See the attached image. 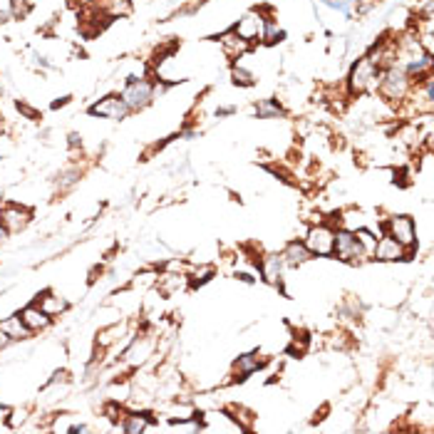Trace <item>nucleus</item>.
I'll return each instance as SVG.
<instances>
[{
    "mask_svg": "<svg viewBox=\"0 0 434 434\" xmlns=\"http://www.w3.org/2000/svg\"><path fill=\"white\" fill-rule=\"evenodd\" d=\"M412 80L407 77V72L400 67V65H390L380 72V80H377V92L387 99V102H400V99L407 97L410 92Z\"/></svg>",
    "mask_w": 434,
    "mask_h": 434,
    "instance_id": "f257e3e1",
    "label": "nucleus"
},
{
    "mask_svg": "<svg viewBox=\"0 0 434 434\" xmlns=\"http://www.w3.org/2000/svg\"><path fill=\"white\" fill-rule=\"evenodd\" d=\"M332 256H335L340 264L357 266L360 261H365V256H370L365 251V246L360 244L355 231L350 229H337L335 231V244H332Z\"/></svg>",
    "mask_w": 434,
    "mask_h": 434,
    "instance_id": "f03ea898",
    "label": "nucleus"
},
{
    "mask_svg": "<svg viewBox=\"0 0 434 434\" xmlns=\"http://www.w3.org/2000/svg\"><path fill=\"white\" fill-rule=\"evenodd\" d=\"M380 72L382 70L365 55V58H360L350 67V75H347V87H350L352 94H362V92H367V89H377Z\"/></svg>",
    "mask_w": 434,
    "mask_h": 434,
    "instance_id": "7ed1b4c3",
    "label": "nucleus"
},
{
    "mask_svg": "<svg viewBox=\"0 0 434 434\" xmlns=\"http://www.w3.org/2000/svg\"><path fill=\"white\" fill-rule=\"evenodd\" d=\"M154 92H156V85L151 82V80L146 77H129L127 85H124L122 89V99L124 104L129 107V112H137V109H144L151 104V99H154Z\"/></svg>",
    "mask_w": 434,
    "mask_h": 434,
    "instance_id": "20e7f679",
    "label": "nucleus"
},
{
    "mask_svg": "<svg viewBox=\"0 0 434 434\" xmlns=\"http://www.w3.org/2000/svg\"><path fill=\"white\" fill-rule=\"evenodd\" d=\"M382 234H387L390 239H395L400 246L405 249H412L417 244V226H415V219L407 214H397L392 219H387L382 224Z\"/></svg>",
    "mask_w": 434,
    "mask_h": 434,
    "instance_id": "39448f33",
    "label": "nucleus"
},
{
    "mask_svg": "<svg viewBox=\"0 0 434 434\" xmlns=\"http://www.w3.org/2000/svg\"><path fill=\"white\" fill-rule=\"evenodd\" d=\"M303 244L308 246V251L313 254V259H327V256H332V244H335V229H332V226H327V224L310 226Z\"/></svg>",
    "mask_w": 434,
    "mask_h": 434,
    "instance_id": "423d86ee",
    "label": "nucleus"
},
{
    "mask_svg": "<svg viewBox=\"0 0 434 434\" xmlns=\"http://www.w3.org/2000/svg\"><path fill=\"white\" fill-rule=\"evenodd\" d=\"M87 114L102 117V119H124L129 114V107L124 104L122 94H109V97L94 102L92 107L87 109Z\"/></svg>",
    "mask_w": 434,
    "mask_h": 434,
    "instance_id": "0eeeda50",
    "label": "nucleus"
},
{
    "mask_svg": "<svg viewBox=\"0 0 434 434\" xmlns=\"http://www.w3.org/2000/svg\"><path fill=\"white\" fill-rule=\"evenodd\" d=\"M231 30H234L239 38H244L246 43L254 45V43H259L261 33H264V18H261L259 10H251V13H246Z\"/></svg>",
    "mask_w": 434,
    "mask_h": 434,
    "instance_id": "6e6552de",
    "label": "nucleus"
},
{
    "mask_svg": "<svg viewBox=\"0 0 434 434\" xmlns=\"http://www.w3.org/2000/svg\"><path fill=\"white\" fill-rule=\"evenodd\" d=\"M266 357H261L259 350L254 352H246V355H239V360H236L234 365V380L231 382H246L251 375H256L259 370H264L266 367Z\"/></svg>",
    "mask_w": 434,
    "mask_h": 434,
    "instance_id": "1a4fd4ad",
    "label": "nucleus"
},
{
    "mask_svg": "<svg viewBox=\"0 0 434 434\" xmlns=\"http://www.w3.org/2000/svg\"><path fill=\"white\" fill-rule=\"evenodd\" d=\"M372 259L382 261V264H395V261H405L407 259V249L397 244L395 239H390L387 234H382V239H377V244H375Z\"/></svg>",
    "mask_w": 434,
    "mask_h": 434,
    "instance_id": "9d476101",
    "label": "nucleus"
},
{
    "mask_svg": "<svg viewBox=\"0 0 434 434\" xmlns=\"http://www.w3.org/2000/svg\"><path fill=\"white\" fill-rule=\"evenodd\" d=\"M281 261L286 264V268H300V266L310 264L313 254L308 251V246L303 241H288L286 249L281 251Z\"/></svg>",
    "mask_w": 434,
    "mask_h": 434,
    "instance_id": "9b49d317",
    "label": "nucleus"
},
{
    "mask_svg": "<svg viewBox=\"0 0 434 434\" xmlns=\"http://www.w3.org/2000/svg\"><path fill=\"white\" fill-rule=\"evenodd\" d=\"M18 318L23 320V325L28 327L30 332L43 330V327H48L50 322H53V318H50L40 305H35V303H30L28 308H23V310L18 313Z\"/></svg>",
    "mask_w": 434,
    "mask_h": 434,
    "instance_id": "f8f14e48",
    "label": "nucleus"
},
{
    "mask_svg": "<svg viewBox=\"0 0 434 434\" xmlns=\"http://www.w3.org/2000/svg\"><path fill=\"white\" fill-rule=\"evenodd\" d=\"M0 221H3V226L8 231H20V229H25V226L30 224V211L10 204V206H5V209L0 211Z\"/></svg>",
    "mask_w": 434,
    "mask_h": 434,
    "instance_id": "ddd939ff",
    "label": "nucleus"
},
{
    "mask_svg": "<svg viewBox=\"0 0 434 434\" xmlns=\"http://www.w3.org/2000/svg\"><path fill=\"white\" fill-rule=\"evenodd\" d=\"M219 40H221V48H224L226 58H231V60L244 58V55L251 50V43H246L244 38H239V35H236L234 30H229L226 35H221Z\"/></svg>",
    "mask_w": 434,
    "mask_h": 434,
    "instance_id": "4468645a",
    "label": "nucleus"
},
{
    "mask_svg": "<svg viewBox=\"0 0 434 434\" xmlns=\"http://www.w3.org/2000/svg\"><path fill=\"white\" fill-rule=\"evenodd\" d=\"M154 422V417L146 415V412H134V415H127L122 417V422H119V430L122 432H129V434H139L144 432L146 427Z\"/></svg>",
    "mask_w": 434,
    "mask_h": 434,
    "instance_id": "2eb2a0df",
    "label": "nucleus"
},
{
    "mask_svg": "<svg viewBox=\"0 0 434 434\" xmlns=\"http://www.w3.org/2000/svg\"><path fill=\"white\" fill-rule=\"evenodd\" d=\"M35 305L43 308V310L48 313L50 318L58 315V313H63V310H67V300H63V298L53 295V291H45L43 295L35 298Z\"/></svg>",
    "mask_w": 434,
    "mask_h": 434,
    "instance_id": "dca6fc26",
    "label": "nucleus"
},
{
    "mask_svg": "<svg viewBox=\"0 0 434 434\" xmlns=\"http://www.w3.org/2000/svg\"><path fill=\"white\" fill-rule=\"evenodd\" d=\"M254 112L259 119H276V117H283L286 109L281 107V102H276V99H261V102L254 107Z\"/></svg>",
    "mask_w": 434,
    "mask_h": 434,
    "instance_id": "f3484780",
    "label": "nucleus"
},
{
    "mask_svg": "<svg viewBox=\"0 0 434 434\" xmlns=\"http://www.w3.org/2000/svg\"><path fill=\"white\" fill-rule=\"evenodd\" d=\"M0 330L5 332V335L10 337V342L13 340H23V337H28V327L23 325V320H20L18 315H13V318H8V320H3L0 322Z\"/></svg>",
    "mask_w": 434,
    "mask_h": 434,
    "instance_id": "a211bd4d",
    "label": "nucleus"
},
{
    "mask_svg": "<svg viewBox=\"0 0 434 434\" xmlns=\"http://www.w3.org/2000/svg\"><path fill=\"white\" fill-rule=\"evenodd\" d=\"M231 82H234L236 87H254L256 75L251 72V70L241 67V65H234V67H231Z\"/></svg>",
    "mask_w": 434,
    "mask_h": 434,
    "instance_id": "6ab92c4d",
    "label": "nucleus"
},
{
    "mask_svg": "<svg viewBox=\"0 0 434 434\" xmlns=\"http://www.w3.org/2000/svg\"><path fill=\"white\" fill-rule=\"evenodd\" d=\"M214 276H216V268H214V266H201V268L196 271V273L189 278V286H191V288H201V286L209 283V281L214 278Z\"/></svg>",
    "mask_w": 434,
    "mask_h": 434,
    "instance_id": "aec40b11",
    "label": "nucleus"
},
{
    "mask_svg": "<svg viewBox=\"0 0 434 434\" xmlns=\"http://www.w3.org/2000/svg\"><path fill=\"white\" fill-rule=\"evenodd\" d=\"M15 107H18V112H23L28 119H38V117H40V112H38V109L28 107V104H25V102H15Z\"/></svg>",
    "mask_w": 434,
    "mask_h": 434,
    "instance_id": "412c9836",
    "label": "nucleus"
},
{
    "mask_svg": "<svg viewBox=\"0 0 434 434\" xmlns=\"http://www.w3.org/2000/svg\"><path fill=\"white\" fill-rule=\"evenodd\" d=\"M70 99H72V97H70V94H67V97L55 99V102H53V109H60V107H65V104H70Z\"/></svg>",
    "mask_w": 434,
    "mask_h": 434,
    "instance_id": "4be33fe9",
    "label": "nucleus"
},
{
    "mask_svg": "<svg viewBox=\"0 0 434 434\" xmlns=\"http://www.w3.org/2000/svg\"><path fill=\"white\" fill-rule=\"evenodd\" d=\"M10 18H13V13H10V10H0V25L10 23Z\"/></svg>",
    "mask_w": 434,
    "mask_h": 434,
    "instance_id": "5701e85b",
    "label": "nucleus"
},
{
    "mask_svg": "<svg viewBox=\"0 0 434 434\" xmlns=\"http://www.w3.org/2000/svg\"><path fill=\"white\" fill-rule=\"evenodd\" d=\"M77 144H82V137H80V134H70V146H77Z\"/></svg>",
    "mask_w": 434,
    "mask_h": 434,
    "instance_id": "b1692460",
    "label": "nucleus"
},
{
    "mask_svg": "<svg viewBox=\"0 0 434 434\" xmlns=\"http://www.w3.org/2000/svg\"><path fill=\"white\" fill-rule=\"evenodd\" d=\"M5 241H8V229H5V226L0 224V246H3Z\"/></svg>",
    "mask_w": 434,
    "mask_h": 434,
    "instance_id": "393cba45",
    "label": "nucleus"
}]
</instances>
